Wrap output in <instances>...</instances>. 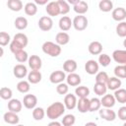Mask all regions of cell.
<instances>
[{
	"mask_svg": "<svg viewBox=\"0 0 126 126\" xmlns=\"http://www.w3.org/2000/svg\"><path fill=\"white\" fill-rule=\"evenodd\" d=\"M109 77L107 75L106 72L104 71H100L95 75V83H102V84H106L108 81Z\"/></svg>",
	"mask_w": 126,
	"mask_h": 126,
	"instance_id": "45",
	"label": "cell"
},
{
	"mask_svg": "<svg viewBox=\"0 0 126 126\" xmlns=\"http://www.w3.org/2000/svg\"><path fill=\"white\" fill-rule=\"evenodd\" d=\"M64 105L66 107V109L68 110H73L75 107H77V103H78V99L76 94H67L64 96Z\"/></svg>",
	"mask_w": 126,
	"mask_h": 126,
	"instance_id": "10",
	"label": "cell"
},
{
	"mask_svg": "<svg viewBox=\"0 0 126 126\" xmlns=\"http://www.w3.org/2000/svg\"><path fill=\"white\" fill-rule=\"evenodd\" d=\"M123 46L126 48V37H125V39L123 40Z\"/></svg>",
	"mask_w": 126,
	"mask_h": 126,
	"instance_id": "54",
	"label": "cell"
},
{
	"mask_svg": "<svg viewBox=\"0 0 126 126\" xmlns=\"http://www.w3.org/2000/svg\"><path fill=\"white\" fill-rule=\"evenodd\" d=\"M99 64L94 59H90L85 64V70L89 75H96L98 73Z\"/></svg>",
	"mask_w": 126,
	"mask_h": 126,
	"instance_id": "11",
	"label": "cell"
},
{
	"mask_svg": "<svg viewBox=\"0 0 126 126\" xmlns=\"http://www.w3.org/2000/svg\"><path fill=\"white\" fill-rule=\"evenodd\" d=\"M23 104L26 108L28 109H33L36 107L37 104V97L34 94H28L24 96L23 98Z\"/></svg>",
	"mask_w": 126,
	"mask_h": 126,
	"instance_id": "9",
	"label": "cell"
},
{
	"mask_svg": "<svg viewBox=\"0 0 126 126\" xmlns=\"http://www.w3.org/2000/svg\"><path fill=\"white\" fill-rule=\"evenodd\" d=\"M116 33L120 37H126V22H120L116 26Z\"/></svg>",
	"mask_w": 126,
	"mask_h": 126,
	"instance_id": "43",
	"label": "cell"
},
{
	"mask_svg": "<svg viewBox=\"0 0 126 126\" xmlns=\"http://www.w3.org/2000/svg\"><path fill=\"white\" fill-rule=\"evenodd\" d=\"M85 126H97V124H96V123H94V122L90 121V122H87V123L85 124Z\"/></svg>",
	"mask_w": 126,
	"mask_h": 126,
	"instance_id": "52",
	"label": "cell"
},
{
	"mask_svg": "<svg viewBox=\"0 0 126 126\" xmlns=\"http://www.w3.org/2000/svg\"><path fill=\"white\" fill-rule=\"evenodd\" d=\"M107 86L106 84H102V83H95L94 86V92L95 94H97L98 96H103L104 94H106L107 92Z\"/></svg>",
	"mask_w": 126,
	"mask_h": 126,
	"instance_id": "31",
	"label": "cell"
},
{
	"mask_svg": "<svg viewBox=\"0 0 126 126\" xmlns=\"http://www.w3.org/2000/svg\"><path fill=\"white\" fill-rule=\"evenodd\" d=\"M23 108V101L19 100L18 98H12L8 101V109L9 111L19 113Z\"/></svg>",
	"mask_w": 126,
	"mask_h": 126,
	"instance_id": "18",
	"label": "cell"
},
{
	"mask_svg": "<svg viewBox=\"0 0 126 126\" xmlns=\"http://www.w3.org/2000/svg\"><path fill=\"white\" fill-rule=\"evenodd\" d=\"M3 119L6 123L11 124V125H17V124H19V121H20L18 114L15 112H12V111L5 112L3 115Z\"/></svg>",
	"mask_w": 126,
	"mask_h": 126,
	"instance_id": "20",
	"label": "cell"
},
{
	"mask_svg": "<svg viewBox=\"0 0 126 126\" xmlns=\"http://www.w3.org/2000/svg\"><path fill=\"white\" fill-rule=\"evenodd\" d=\"M123 126H126V121H125V122L123 123Z\"/></svg>",
	"mask_w": 126,
	"mask_h": 126,
	"instance_id": "56",
	"label": "cell"
},
{
	"mask_svg": "<svg viewBox=\"0 0 126 126\" xmlns=\"http://www.w3.org/2000/svg\"><path fill=\"white\" fill-rule=\"evenodd\" d=\"M114 75L119 79H126V67L125 65H117L114 68Z\"/></svg>",
	"mask_w": 126,
	"mask_h": 126,
	"instance_id": "39",
	"label": "cell"
},
{
	"mask_svg": "<svg viewBox=\"0 0 126 126\" xmlns=\"http://www.w3.org/2000/svg\"><path fill=\"white\" fill-rule=\"evenodd\" d=\"M47 126H62V123L58 122L57 120H51V121L47 124Z\"/></svg>",
	"mask_w": 126,
	"mask_h": 126,
	"instance_id": "49",
	"label": "cell"
},
{
	"mask_svg": "<svg viewBox=\"0 0 126 126\" xmlns=\"http://www.w3.org/2000/svg\"><path fill=\"white\" fill-rule=\"evenodd\" d=\"M38 28L42 32H48L53 28V21L49 16H43L38 20Z\"/></svg>",
	"mask_w": 126,
	"mask_h": 126,
	"instance_id": "5",
	"label": "cell"
},
{
	"mask_svg": "<svg viewBox=\"0 0 126 126\" xmlns=\"http://www.w3.org/2000/svg\"><path fill=\"white\" fill-rule=\"evenodd\" d=\"M117 115H118V118L122 121H126V106H121L119 109H118V112H117Z\"/></svg>",
	"mask_w": 126,
	"mask_h": 126,
	"instance_id": "48",
	"label": "cell"
},
{
	"mask_svg": "<svg viewBox=\"0 0 126 126\" xmlns=\"http://www.w3.org/2000/svg\"><path fill=\"white\" fill-rule=\"evenodd\" d=\"M29 38L28 36L23 32H18L14 35L11 43H10V50L13 54H16L17 52L24 50V48L28 45Z\"/></svg>",
	"mask_w": 126,
	"mask_h": 126,
	"instance_id": "1",
	"label": "cell"
},
{
	"mask_svg": "<svg viewBox=\"0 0 126 126\" xmlns=\"http://www.w3.org/2000/svg\"><path fill=\"white\" fill-rule=\"evenodd\" d=\"M102 48H103L102 44L97 40L92 41L88 46V50L92 55H99V54H101Z\"/></svg>",
	"mask_w": 126,
	"mask_h": 126,
	"instance_id": "19",
	"label": "cell"
},
{
	"mask_svg": "<svg viewBox=\"0 0 126 126\" xmlns=\"http://www.w3.org/2000/svg\"><path fill=\"white\" fill-rule=\"evenodd\" d=\"M14 56H15V59H16L20 64H23V63L29 61V58H30L28 52L25 51V50H21V51L17 52L16 54H14Z\"/></svg>",
	"mask_w": 126,
	"mask_h": 126,
	"instance_id": "38",
	"label": "cell"
},
{
	"mask_svg": "<svg viewBox=\"0 0 126 126\" xmlns=\"http://www.w3.org/2000/svg\"><path fill=\"white\" fill-rule=\"evenodd\" d=\"M113 60L119 65L126 64V49H116L112 52Z\"/></svg>",
	"mask_w": 126,
	"mask_h": 126,
	"instance_id": "12",
	"label": "cell"
},
{
	"mask_svg": "<svg viewBox=\"0 0 126 126\" xmlns=\"http://www.w3.org/2000/svg\"><path fill=\"white\" fill-rule=\"evenodd\" d=\"M122 85V82H121V79L117 78V77H109L107 83H106V86H107V89L110 90V91H116L118 89H120Z\"/></svg>",
	"mask_w": 126,
	"mask_h": 126,
	"instance_id": "22",
	"label": "cell"
},
{
	"mask_svg": "<svg viewBox=\"0 0 126 126\" xmlns=\"http://www.w3.org/2000/svg\"><path fill=\"white\" fill-rule=\"evenodd\" d=\"M58 25H59V29L62 32H66L73 26V20H71V18L68 17V16H63V17L60 18Z\"/></svg>",
	"mask_w": 126,
	"mask_h": 126,
	"instance_id": "17",
	"label": "cell"
},
{
	"mask_svg": "<svg viewBox=\"0 0 126 126\" xmlns=\"http://www.w3.org/2000/svg\"><path fill=\"white\" fill-rule=\"evenodd\" d=\"M98 114H99L100 118H102L105 121H109V122L114 121L117 117V113L114 110H112L111 108H105V107L100 108L98 110Z\"/></svg>",
	"mask_w": 126,
	"mask_h": 126,
	"instance_id": "6",
	"label": "cell"
},
{
	"mask_svg": "<svg viewBox=\"0 0 126 126\" xmlns=\"http://www.w3.org/2000/svg\"><path fill=\"white\" fill-rule=\"evenodd\" d=\"M16 126H25V125H23V124H17Z\"/></svg>",
	"mask_w": 126,
	"mask_h": 126,
	"instance_id": "55",
	"label": "cell"
},
{
	"mask_svg": "<svg viewBox=\"0 0 126 126\" xmlns=\"http://www.w3.org/2000/svg\"><path fill=\"white\" fill-rule=\"evenodd\" d=\"M79 1H80V0H69V1H68V3H69V4H71V5H73V6H75L76 4H78V3H79Z\"/></svg>",
	"mask_w": 126,
	"mask_h": 126,
	"instance_id": "51",
	"label": "cell"
},
{
	"mask_svg": "<svg viewBox=\"0 0 126 126\" xmlns=\"http://www.w3.org/2000/svg\"><path fill=\"white\" fill-rule=\"evenodd\" d=\"M73 9L74 11L78 14V15H84L88 12L89 10V5L86 1H83V0H80L78 4H76L75 6H73Z\"/></svg>",
	"mask_w": 126,
	"mask_h": 126,
	"instance_id": "27",
	"label": "cell"
},
{
	"mask_svg": "<svg viewBox=\"0 0 126 126\" xmlns=\"http://www.w3.org/2000/svg\"><path fill=\"white\" fill-rule=\"evenodd\" d=\"M77 62L73 59H67L65 60V62L63 63V70L64 72H67L69 74L71 73H75V71L77 70Z\"/></svg>",
	"mask_w": 126,
	"mask_h": 126,
	"instance_id": "26",
	"label": "cell"
},
{
	"mask_svg": "<svg viewBox=\"0 0 126 126\" xmlns=\"http://www.w3.org/2000/svg\"><path fill=\"white\" fill-rule=\"evenodd\" d=\"M46 115V111L39 106H36L35 108L32 109V118L36 121H40L44 118V116Z\"/></svg>",
	"mask_w": 126,
	"mask_h": 126,
	"instance_id": "36",
	"label": "cell"
},
{
	"mask_svg": "<svg viewBox=\"0 0 126 126\" xmlns=\"http://www.w3.org/2000/svg\"><path fill=\"white\" fill-rule=\"evenodd\" d=\"M111 17L116 22H123L126 19V9L123 7L114 8L111 12Z\"/></svg>",
	"mask_w": 126,
	"mask_h": 126,
	"instance_id": "14",
	"label": "cell"
},
{
	"mask_svg": "<svg viewBox=\"0 0 126 126\" xmlns=\"http://www.w3.org/2000/svg\"><path fill=\"white\" fill-rule=\"evenodd\" d=\"M81 81H82L81 77L77 73L68 74V76L66 77V82H67L68 86H71V87H78V86H80Z\"/></svg>",
	"mask_w": 126,
	"mask_h": 126,
	"instance_id": "24",
	"label": "cell"
},
{
	"mask_svg": "<svg viewBox=\"0 0 126 126\" xmlns=\"http://www.w3.org/2000/svg\"><path fill=\"white\" fill-rule=\"evenodd\" d=\"M116 101H118L119 103H126V89H118L114 92L113 94Z\"/></svg>",
	"mask_w": 126,
	"mask_h": 126,
	"instance_id": "33",
	"label": "cell"
},
{
	"mask_svg": "<svg viewBox=\"0 0 126 126\" xmlns=\"http://www.w3.org/2000/svg\"><path fill=\"white\" fill-rule=\"evenodd\" d=\"M13 74L18 79H24L26 76H28V69L24 64H17L13 68Z\"/></svg>",
	"mask_w": 126,
	"mask_h": 126,
	"instance_id": "16",
	"label": "cell"
},
{
	"mask_svg": "<svg viewBox=\"0 0 126 126\" xmlns=\"http://www.w3.org/2000/svg\"><path fill=\"white\" fill-rule=\"evenodd\" d=\"M11 41H12V39L8 32H0V45L1 46H6L9 43H11Z\"/></svg>",
	"mask_w": 126,
	"mask_h": 126,
	"instance_id": "44",
	"label": "cell"
},
{
	"mask_svg": "<svg viewBox=\"0 0 126 126\" xmlns=\"http://www.w3.org/2000/svg\"><path fill=\"white\" fill-rule=\"evenodd\" d=\"M58 4L60 6V11H61V15H66L70 12V4L68 3V1L65 0H58Z\"/></svg>",
	"mask_w": 126,
	"mask_h": 126,
	"instance_id": "46",
	"label": "cell"
},
{
	"mask_svg": "<svg viewBox=\"0 0 126 126\" xmlns=\"http://www.w3.org/2000/svg\"><path fill=\"white\" fill-rule=\"evenodd\" d=\"M76 122V117L73 114H66L63 116L61 123L63 126H73Z\"/></svg>",
	"mask_w": 126,
	"mask_h": 126,
	"instance_id": "42",
	"label": "cell"
},
{
	"mask_svg": "<svg viewBox=\"0 0 126 126\" xmlns=\"http://www.w3.org/2000/svg\"><path fill=\"white\" fill-rule=\"evenodd\" d=\"M100 102H101V106L105 107V108H112L115 103H116V99L114 97L113 94H106L103 96H101L100 98Z\"/></svg>",
	"mask_w": 126,
	"mask_h": 126,
	"instance_id": "15",
	"label": "cell"
},
{
	"mask_svg": "<svg viewBox=\"0 0 126 126\" xmlns=\"http://www.w3.org/2000/svg\"><path fill=\"white\" fill-rule=\"evenodd\" d=\"M101 107V102L98 97H93L90 99V112H94L99 110Z\"/></svg>",
	"mask_w": 126,
	"mask_h": 126,
	"instance_id": "37",
	"label": "cell"
},
{
	"mask_svg": "<svg viewBox=\"0 0 126 126\" xmlns=\"http://www.w3.org/2000/svg\"><path fill=\"white\" fill-rule=\"evenodd\" d=\"M12 95H13V92L10 88L2 87L0 89V96H1L2 99L10 100V99H12Z\"/></svg>",
	"mask_w": 126,
	"mask_h": 126,
	"instance_id": "41",
	"label": "cell"
},
{
	"mask_svg": "<svg viewBox=\"0 0 126 126\" xmlns=\"http://www.w3.org/2000/svg\"><path fill=\"white\" fill-rule=\"evenodd\" d=\"M56 92L58 94H64L66 95L68 93H69V86L67 83H61V84H58L57 87H56Z\"/></svg>",
	"mask_w": 126,
	"mask_h": 126,
	"instance_id": "47",
	"label": "cell"
},
{
	"mask_svg": "<svg viewBox=\"0 0 126 126\" xmlns=\"http://www.w3.org/2000/svg\"><path fill=\"white\" fill-rule=\"evenodd\" d=\"M65 110H66V107L63 102L55 101L51 103L45 111H46V116L50 120H56L57 118L61 117L65 113Z\"/></svg>",
	"mask_w": 126,
	"mask_h": 126,
	"instance_id": "2",
	"label": "cell"
},
{
	"mask_svg": "<svg viewBox=\"0 0 126 126\" xmlns=\"http://www.w3.org/2000/svg\"><path fill=\"white\" fill-rule=\"evenodd\" d=\"M66 75H65V72L64 71H61V70H56V71H53L50 75H49V81L50 83L52 84H61V83H64V80H66Z\"/></svg>",
	"mask_w": 126,
	"mask_h": 126,
	"instance_id": "8",
	"label": "cell"
},
{
	"mask_svg": "<svg viewBox=\"0 0 126 126\" xmlns=\"http://www.w3.org/2000/svg\"><path fill=\"white\" fill-rule=\"evenodd\" d=\"M45 11L49 17H56L61 14L60 6L58 4V1H51L45 6Z\"/></svg>",
	"mask_w": 126,
	"mask_h": 126,
	"instance_id": "7",
	"label": "cell"
},
{
	"mask_svg": "<svg viewBox=\"0 0 126 126\" xmlns=\"http://www.w3.org/2000/svg\"><path fill=\"white\" fill-rule=\"evenodd\" d=\"M97 62H98V64H99L100 66H102V67H107V66L110 64V62H111V58H110V56H109L108 54H106V53H101V54L98 55V60H97Z\"/></svg>",
	"mask_w": 126,
	"mask_h": 126,
	"instance_id": "40",
	"label": "cell"
},
{
	"mask_svg": "<svg viewBox=\"0 0 126 126\" xmlns=\"http://www.w3.org/2000/svg\"><path fill=\"white\" fill-rule=\"evenodd\" d=\"M88 25H89V21L87 17L84 15H78L73 19V27L78 32L85 31L88 28Z\"/></svg>",
	"mask_w": 126,
	"mask_h": 126,
	"instance_id": "4",
	"label": "cell"
},
{
	"mask_svg": "<svg viewBox=\"0 0 126 126\" xmlns=\"http://www.w3.org/2000/svg\"><path fill=\"white\" fill-rule=\"evenodd\" d=\"M75 94L79 98L88 97V95L90 94V89L86 86H78L75 89Z\"/></svg>",
	"mask_w": 126,
	"mask_h": 126,
	"instance_id": "29",
	"label": "cell"
},
{
	"mask_svg": "<svg viewBox=\"0 0 126 126\" xmlns=\"http://www.w3.org/2000/svg\"><path fill=\"white\" fill-rule=\"evenodd\" d=\"M7 6L11 11H14V12H19L25 7L21 0H8Z\"/></svg>",
	"mask_w": 126,
	"mask_h": 126,
	"instance_id": "28",
	"label": "cell"
},
{
	"mask_svg": "<svg viewBox=\"0 0 126 126\" xmlns=\"http://www.w3.org/2000/svg\"><path fill=\"white\" fill-rule=\"evenodd\" d=\"M98 8L100 11L107 13L113 10V3L110 0H101L98 3Z\"/></svg>",
	"mask_w": 126,
	"mask_h": 126,
	"instance_id": "34",
	"label": "cell"
},
{
	"mask_svg": "<svg viewBox=\"0 0 126 126\" xmlns=\"http://www.w3.org/2000/svg\"><path fill=\"white\" fill-rule=\"evenodd\" d=\"M34 3L36 5H47L49 2L47 0H34Z\"/></svg>",
	"mask_w": 126,
	"mask_h": 126,
	"instance_id": "50",
	"label": "cell"
},
{
	"mask_svg": "<svg viewBox=\"0 0 126 126\" xmlns=\"http://www.w3.org/2000/svg\"><path fill=\"white\" fill-rule=\"evenodd\" d=\"M41 49L43 51V53L51 56V57H57L61 54V46L58 45L56 42H52V41H45L42 43Z\"/></svg>",
	"mask_w": 126,
	"mask_h": 126,
	"instance_id": "3",
	"label": "cell"
},
{
	"mask_svg": "<svg viewBox=\"0 0 126 126\" xmlns=\"http://www.w3.org/2000/svg\"><path fill=\"white\" fill-rule=\"evenodd\" d=\"M17 90L18 92H20L21 94H28L31 90V83L29 81H25V80H21L18 84H17Z\"/></svg>",
	"mask_w": 126,
	"mask_h": 126,
	"instance_id": "32",
	"label": "cell"
},
{
	"mask_svg": "<svg viewBox=\"0 0 126 126\" xmlns=\"http://www.w3.org/2000/svg\"><path fill=\"white\" fill-rule=\"evenodd\" d=\"M70 41V35L68 32H59L56 35H55V42L58 45H66L68 44Z\"/></svg>",
	"mask_w": 126,
	"mask_h": 126,
	"instance_id": "21",
	"label": "cell"
},
{
	"mask_svg": "<svg viewBox=\"0 0 126 126\" xmlns=\"http://www.w3.org/2000/svg\"><path fill=\"white\" fill-rule=\"evenodd\" d=\"M77 108L81 113H87L88 111H90V99L88 97L79 98L77 103Z\"/></svg>",
	"mask_w": 126,
	"mask_h": 126,
	"instance_id": "25",
	"label": "cell"
},
{
	"mask_svg": "<svg viewBox=\"0 0 126 126\" xmlns=\"http://www.w3.org/2000/svg\"><path fill=\"white\" fill-rule=\"evenodd\" d=\"M14 26L17 30L19 31H23L26 30L28 27V20L25 17H17L14 21Z\"/></svg>",
	"mask_w": 126,
	"mask_h": 126,
	"instance_id": "30",
	"label": "cell"
},
{
	"mask_svg": "<svg viewBox=\"0 0 126 126\" xmlns=\"http://www.w3.org/2000/svg\"><path fill=\"white\" fill-rule=\"evenodd\" d=\"M42 79V75L40 73V71H36V70H32L29 72L28 74V81L32 84V85H35V84H38Z\"/></svg>",
	"mask_w": 126,
	"mask_h": 126,
	"instance_id": "23",
	"label": "cell"
},
{
	"mask_svg": "<svg viewBox=\"0 0 126 126\" xmlns=\"http://www.w3.org/2000/svg\"><path fill=\"white\" fill-rule=\"evenodd\" d=\"M24 10L28 16H34L37 13V5L34 2H28L25 5Z\"/></svg>",
	"mask_w": 126,
	"mask_h": 126,
	"instance_id": "35",
	"label": "cell"
},
{
	"mask_svg": "<svg viewBox=\"0 0 126 126\" xmlns=\"http://www.w3.org/2000/svg\"><path fill=\"white\" fill-rule=\"evenodd\" d=\"M29 67L32 69V70H36V71H39L42 67V61H41V58L38 56V55H31L30 58H29Z\"/></svg>",
	"mask_w": 126,
	"mask_h": 126,
	"instance_id": "13",
	"label": "cell"
},
{
	"mask_svg": "<svg viewBox=\"0 0 126 126\" xmlns=\"http://www.w3.org/2000/svg\"><path fill=\"white\" fill-rule=\"evenodd\" d=\"M125 67H126V64H125Z\"/></svg>",
	"mask_w": 126,
	"mask_h": 126,
	"instance_id": "57",
	"label": "cell"
},
{
	"mask_svg": "<svg viewBox=\"0 0 126 126\" xmlns=\"http://www.w3.org/2000/svg\"><path fill=\"white\" fill-rule=\"evenodd\" d=\"M0 49H1V55H0V56L2 57V56H3V54H4V50H3V47H0Z\"/></svg>",
	"mask_w": 126,
	"mask_h": 126,
	"instance_id": "53",
	"label": "cell"
}]
</instances>
